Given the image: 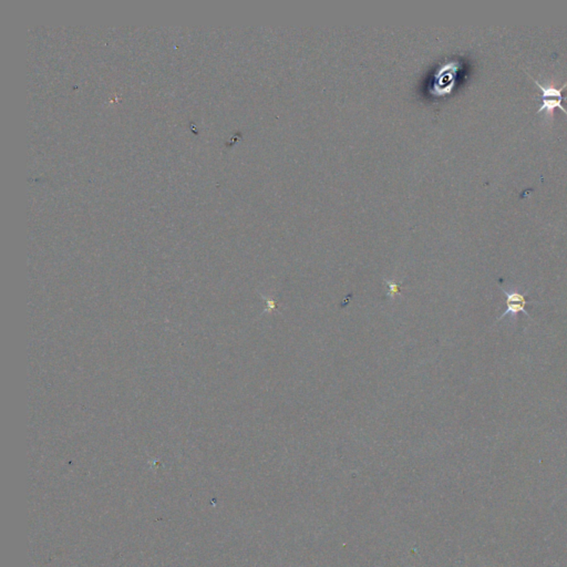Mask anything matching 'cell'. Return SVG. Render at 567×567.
<instances>
[{
	"instance_id": "1",
	"label": "cell",
	"mask_w": 567,
	"mask_h": 567,
	"mask_svg": "<svg viewBox=\"0 0 567 567\" xmlns=\"http://www.w3.org/2000/svg\"><path fill=\"white\" fill-rule=\"evenodd\" d=\"M528 76H530V74H528ZM530 78L533 80L534 83L539 87V91L542 92V105H541V107H539V110L536 111V113L546 111L548 114H553L554 110L559 107V109H561V111H564V112L567 114L566 109L561 105V101H563V96H561V92H563L565 87H567V82H565L564 85L557 89V87H555L552 85H543L542 83H539L537 80L534 79V78H532L530 76Z\"/></svg>"
},
{
	"instance_id": "2",
	"label": "cell",
	"mask_w": 567,
	"mask_h": 567,
	"mask_svg": "<svg viewBox=\"0 0 567 567\" xmlns=\"http://www.w3.org/2000/svg\"><path fill=\"white\" fill-rule=\"evenodd\" d=\"M501 291H502L505 295L506 311H505L504 313H503L502 315L497 319V322H499L501 319L508 316L510 313H512L513 316H517L519 313H523L525 316L532 319V317L528 315V311L525 309V306L528 305V304H539V302H535V300H526V295H528V291H526L523 293H519V291H505L504 288H501Z\"/></svg>"
}]
</instances>
